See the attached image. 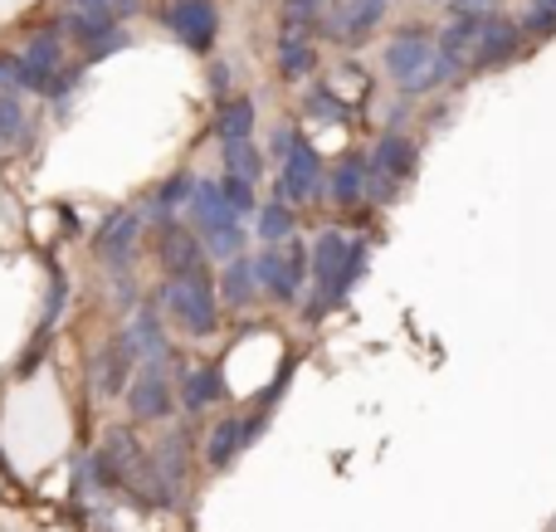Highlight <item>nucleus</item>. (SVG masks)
<instances>
[{
  "label": "nucleus",
  "mask_w": 556,
  "mask_h": 532,
  "mask_svg": "<svg viewBox=\"0 0 556 532\" xmlns=\"http://www.w3.org/2000/svg\"><path fill=\"white\" fill-rule=\"evenodd\" d=\"M386 10H391V0H346V5H337L332 15L323 20V29L332 39H342V45H362L386 20Z\"/></svg>",
  "instance_id": "obj_15"
},
{
  "label": "nucleus",
  "mask_w": 556,
  "mask_h": 532,
  "mask_svg": "<svg viewBox=\"0 0 556 532\" xmlns=\"http://www.w3.org/2000/svg\"><path fill=\"white\" fill-rule=\"evenodd\" d=\"M113 283H117V289H113V293H117V303H123V308L132 313V308H137V283H132V274L117 269V274H113Z\"/></svg>",
  "instance_id": "obj_39"
},
{
  "label": "nucleus",
  "mask_w": 556,
  "mask_h": 532,
  "mask_svg": "<svg viewBox=\"0 0 556 532\" xmlns=\"http://www.w3.org/2000/svg\"><path fill=\"white\" fill-rule=\"evenodd\" d=\"M78 84H84V64H64V68H54V74H49V84H45V93H39V98H49V103L64 107L68 98L78 93Z\"/></svg>",
  "instance_id": "obj_32"
},
{
  "label": "nucleus",
  "mask_w": 556,
  "mask_h": 532,
  "mask_svg": "<svg viewBox=\"0 0 556 532\" xmlns=\"http://www.w3.org/2000/svg\"><path fill=\"white\" fill-rule=\"evenodd\" d=\"M274 191H283L293 205H307L317 201V195H327V176H323V156H317V147L307 142L303 132H298L293 152L278 162V186Z\"/></svg>",
  "instance_id": "obj_7"
},
{
  "label": "nucleus",
  "mask_w": 556,
  "mask_h": 532,
  "mask_svg": "<svg viewBox=\"0 0 556 532\" xmlns=\"http://www.w3.org/2000/svg\"><path fill=\"white\" fill-rule=\"evenodd\" d=\"M132 377H137V352H132V342L117 332V338L93 357V381L108 401H117V396H127Z\"/></svg>",
  "instance_id": "obj_14"
},
{
  "label": "nucleus",
  "mask_w": 556,
  "mask_h": 532,
  "mask_svg": "<svg viewBox=\"0 0 556 532\" xmlns=\"http://www.w3.org/2000/svg\"><path fill=\"white\" fill-rule=\"evenodd\" d=\"M191 220H195V235H201V244H205V254L211 259H235V254H244V220L225 205V195H220V186L215 181H195V195H191Z\"/></svg>",
  "instance_id": "obj_5"
},
{
  "label": "nucleus",
  "mask_w": 556,
  "mask_h": 532,
  "mask_svg": "<svg viewBox=\"0 0 556 532\" xmlns=\"http://www.w3.org/2000/svg\"><path fill=\"white\" fill-rule=\"evenodd\" d=\"M327 195H332V205H342V211H352V205L366 201V152H352L332 166Z\"/></svg>",
  "instance_id": "obj_18"
},
{
  "label": "nucleus",
  "mask_w": 556,
  "mask_h": 532,
  "mask_svg": "<svg viewBox=\"0 0 556 532\" xmlns=\"http://www.w3.org/2000/svg\"><path fill=\"white\" fill-rule=\"evenodd\" d=\"M430 5H450V0H430Z\"/></svg>",
  "instance_id": "obj_42"
},
{
  "label": "nucleus",
  "mask_w": 556,
  "mask_h": 532,
  "mask_svg": "<svg viewBox=\"0 0 556 532\" xmlns=\"http://www.w3.org/2000/svg\"><path fill=\"white\" fill-rule=\"evenodd\" d=\"M254 279H260V293L278 308H293L303 299V289L313 283V254L307 244L298 240H283V244H264L260 259H254Z\"/></svg>",
  "instance_id": "obj_4"
},
{
  "label": "nucleus",
  "mask_w": 556,
  "mask_h": 532,
  "mask_svg": "<svg viewBox=\"0 0 556 532\" xmlns=\"http://www.w3.org/2000/svg\"><path fill=\"white\" fill-rule=\"evenodd\" d=\"M156 303H162L166 322H176L186 338H215V332H220V293H215L211 269L166 279Z\"/></svg>",
  "instance_id": "obj_3"
},
{
  "label": "nucleus",
  "mask_w": 556,
  "mask_h": 532,
  "mask_svg": "<svg viewBox=\"0 0 556 532\" xmlns=\"http://www.w3.org/2000/svg\"><path fill=\"white\" fill-rule=\"evenodd\" d=\"M93 479L98 489H113V494L132 498L142 508H176V489L162 479L156 455H147L137 430L113 426L103 435V449L93 455Z\"/></svg>",
  "instance_id": "obj_1"
},
{
  "label": "nucleus",
  "mask_w": 556,
  "mask_h": 532,
  "mask_svg": "<svg viewBox=\"0 0 556 532\" xmlns=\"http://www.w3.org/2000/svg\"><path fill=\"white\" fill-rule=\"evenodd\" d=\"M323 5L327 0H283V35H307V29H317Z\"/></svg>",
  "instance_id": "obj_31"
},
{
  "label": "nucleus",
  "mask_w": 556,
  "mask_h": 532,
  "mask_svg": "<svg viewBox=\"0 0 556 532\" xmlns=\"http://www.w3.org/2000/svg\"><path fill=\"white\" fill-rule=\"evenodd\" d=\"M244 449V420L240 416H225L220 426L211 430V440H205V465L211 469H230V459Z\"/></svg>",
  "instance_id": "obj_24"
},
{
  "label": "nucleus",
  "mask_w": 556,
  "mask_h": 532,
  "mask_svg": "<svg viewBox=\"0 0 556 532\" xmlns=\"http://www.w3.org/2000/svg\"><path fill=\"white\" fill-rule=\"evenodd\" d=\"M127 410H132V420H166L176 410V391L172 381L162 377V367H142L132 377V387H127Z\"/></svg>",
  "instance_id": "obj_13"
},
{
  "label": "nucleus",
  "mask_w": 556,
  "mask_h": 532,
  "mask_svg": "<svg viewBox=\"0 0 556 532\" xmlns=\"http://www.w3.org/2000/svg\"><path fill=\"white\" fill-rule=\"evenodd\" d=\"M123 338L132 342V352H137V362H142V367H162V362L172 357V347H166L162 303H142V308H132V322L123 328Z\"/></svg>",
  "instance_id": "obj_12"
},
{
  "label": "nucleus",
  "mask_w": 556,
  "mask_h": 532,
  "mask_svg": "<svg viewBox=\"0 0 556 532\" xmlns=\"http://www.w3.org/2000/svg\"><path fill=\"white\" fill-rule=\"evenodd\" d=\"M498 0H450V15H489Z\"/></svg>",
  "instance_id": "obj_40"
},
{
  "label": "nucleus",
  "mask_w": 556,
  "mask_h": 532,
  "mask_svg": "<svg viewBox=\"0 0 556 532\" xmlns=\"http://www.w3.org/2000/svg\"><path fill=\"white\" fill-rule=\"evenodd\" d=\"M15 74H20V49H15V54H5V49H0V88H15Z\"/></svg>",
  "instance_id": "obj_41"
},
{
  "label": "nucleus",
  "mask_w": 556,
  "mask_h": 532,
  "mask_svg": "<svg viewBox=\"0 0 556 532\" xmlns=\"http://www.w3.org/2000/svg\"><path fill=\"white\" fill-rule=\"evenodd\" d=\"M366 259H371V244L356 240L346 230H323L313 240V299L303 303V318L317 322L323 313H332L337 303L352 299L356 279L366 274Z\"/></svg>",
  "instance_id": "obj_2"
},
{
  "label": "nucleus",
  "mask_w": 556,
  "mask_h": 532,
  "mask_svg": "<svg viewBox=\"0 0 556 532\" xmlns=\"http://www.w3.org/2000/svg\"><path fill=\"white\" fill-rule=\"evenodd\" d=\"M205 244L195 230H186L181 220H156V264H162L166 279H176V274H201L205 269Z\"/></svg>",
  "instance_id": "obj_8"
},
{
  "label": "nucleus",
  "mask_w": 556,
  "mask_h": 532,
  "mask_svg": "<svg viewBox=\"0 0 556 532\" xmlns=\"http://www.w3.org/2000/svg\"><path fill=\"white\" fill-rule=\"evenodd\" d=\"M68 10H113L117 20L142 15V0H68Z\"/></svg>",
  "instance_id": "obj_36"
},
{
  "label": "nucleus",
  "mask_w": 556,
  "mask_h": 532,
  "mask_svg": "<svg viewBox=\"0 0 556 532\" xmlns=\"http://www.w3.org/2000/svg\"><path fill=\"white\" fill-rule=\"evenodd\" d=\"M220 162H225V172L250 176L254 186L264 181V152L254 147V137H244V142H220Z\"/></svg>",
  "instance_id": "obj_27"
},
{
  "label": "nucleus",
  "mask_w": 556,
  "mask_h": 532,
  "mask_svg": "<svg viewBox=\"0 0 556 532\" xmlns=\"http://www.w3.org/2000/svg\"><path fill=\"white\" fill-rule=\"evenodd\" d=\"M522 25L518 20H508V15H489L483 20V29H479V39H473V54H469V68H503V64H513V59L522 54Z\"/></svg>",
  "instance_id": "obj_9"
},
{
  "label": "nucleus",
  "mask_w": 556,
  "mask_h": 532,
  "mask_svg": "<svg viewBox=\"0 0 556 532\" xmlns=\"http://www.w3.org/2000/svg\"><path fill=\"white\" fill-rule=\"evenodd\" d=\"M307 113H313L317 123H346V117H352V107H346L332 88H313V93H307Z\"/></svg>",
  "instance_id": "obj_33"
},
{
  "label": "nucleus",
  "mask_w": 556,
  "mask_h": 532,
  "mask_svg": "<svg viewBox=\"0 0 556 532\" xmlns=\"http://www.w3.org/2000/svg\"><path fill=\"white\" fill-rule=\"evenodd\" d=\"M181 401L191 416H201L205 406H215V401H225V367L220 362H201V367H186L181 371Z\"/></svg>",
  "instance_id": "obj_17"
},
{
  "label": "nucleus",
  "mask_w": 556,
  "mask_h": 532,
  "mask_svg": "<svg viewBox=\"0 0 556 532\" xmlns=\"http://www.w3.org/2000/svg\"><path fill=\"white\" fill-rule=\"evenodd\" d=\"M137 240H142V215L137 211H113L93 235V254L108 264V269H127L137 259Z\"/></svg>",
  "instance_id": "obj_10"
},
{
  "label": "nucleus",
  "mask_w": 556,
  "mask_h": 532,
  "mask_svg": "<svg viewBox=\"0 0 556 532\" xmlns=\"http://www.w3.org/2000/svg\"><path fill=\"white\" fill-rule=\"evenodd\" d=\"M127 45H132V35H127V29L117 25L113 35H103V39H98L93 49H84V68H88V64H103V59H113L117 49H127Z\"/></svg>",
  "instance_id": "obj_35"
},
{
  "label": "nucleus",
  "mask_w": 556,
  "mask_h": 532,
  "mask_svg": "<svg viewBox=\"0 0 556 532\" xmlns=\"http://www.w3.org/2000/svg\"><path fill=\"white\" fill-rule=\"evenodd\" d=\"M293 142H298V127H274V137H269V156H274V162H283V156L293 152Z\"/></svg>",
  "instance_id": "obj_38"
},
{
  "label": "nucleus",
  "mask_w": 556,
  "mask_h": 532,
  "mask_svg": "<svg viewBox=\"0 0 556 532\" xmlns=\"http://www.w3.org/2000/svg\"><path fill=\"white\" fill-rule=\"evenodd\" d=\"M366 162H371L376 172L391 176V181L401 186V181H410V176L420 172V147H415L405 132H395V127H391V132H386L381 142H376L371 152H366Z\"/></svg>",
  "instance_id": "obj_16"
},
{
  "label": "nucleus",
  "mask_w": 556,
  "mask_h": 532,
  "mask_svg": "<svg viewBox=\"0 0 556 532\" xmlns=\"http://www.w3.org/2000/svg\"><path fill=\"white\" fill-rule=\"evenodd\" d=\"M195 181H201V176H191V172L166 176V181L152 191V201H147V215H156V220H172L176 211H186V205H191Z\"/></svg>",
  "instance_id": "obj_21"
},
{
  "label": "nucleus",
  "mask_w": 556,
  "mask_h": 532,
  "mask_svg": "<svg viewBox=\"0 0 556 532\" xmlns=\"http://www.w3.org/2000/svg\"><path fill=\"white\" fill-rule=\"evenodd\" d=\"M230 84H235L230 64H225V59H215V64H211V98H215V103H225V98H230Z\"/></svg>",
  "instance_id": "obj_37"
},
{
  "label": "nucleus",
  "mask_w": 556,
  "mask_h": 532,
  "mask_svg": "<svg viewBox=\"0 0 556 532\" xmlns=\"http://www.w3.org/2000/svg\"><path fill=\"white\" fill-rule=\"evenodd\" d=\"M430 59H434V39H430V29H425V25H405V29H395V39L386 45L381 64H386V74H391L395 84L405 88L425 64H430Z\"/></svg>",
  "instance_id": "obj_11"
},
{
  "label": "nucleus",
  "mask_w": 556,
  "mask_h": 532,
  "mask_svg": "<svg viewBox=\"0 0 556 532\" xmlns=\"http://www.w3.org/2000/svg\"><path fill=\"white\" fill-rule=\"evenodd\" d=\"M317 64V49L307 35H278V74L283 78H303Z\"/></svg>",
  "instance_id": "obj_25"
},
{
  "label": "nucleus",
  "mask_w": 556,
  "mask_h": 532,
  "mask_svg": "<svg viewBox=\"0 0 556 532\" xmlns=\"http://www.w3.org/2000/svg\"><path fill=\"white\" fill-rule=\"evenodd\" d=\"M518 25H522V35H538V39L556 35V0H532Z\"/></svg>",
  "instance_id": "obj_34"
},
{
  "label": "nucleus",
  "mask_w": 556,
  "mask_h": 532,
  "mask_svg": "<svg viewBox=\"0 0 556 532\" xmlns=\"http://www.w3.org/2000/svg\"><path fill=\"white\" fill-rule=\"evenodd\" d=\"M215 186H220L225 205H230V211L240 215V220L260 215V195H254V181H250V176H240V172H220V176H215Z\"/></svg>",
  "instance_id": "obj_26"
},
{
  "label": "nucleus",
  "mask_w": 556,
  "mask_h": 532,
  "mask_svg": "<svg viewBox=\"0 0 556 532\" xmlns=\"http://www.w3.org/2000/svg\"><path fill=\"white\" fill-rule=\"evenodd\" d=\"M454 74H464V68L454 64V59H444L440 49H434V59H430V64L420 68V74L410 78V84L401 88V93H405V98H425V93H434V88H444V84H450Z\"/></svg>",
  "instance_id": "obj_28"
},
{
  "label": "nucleus",
  "mask_w": 556,
  "mask_h": 532,
  "mask_svg": "<svg viewBox=\"0 0 556 532\" xmlns=\"http://www.w3.org/2000/svg\"><path fill=\"white\" fill-rule=\"evenodd\" d=\"M123 25V20L113 15V10H68V20H64V29H68V39H74L78 49H93L103 35H113V29Z\"/></svg>",
  "instance_id": "obj_22"
},
{
  "label": "nucleus",
  "mask_w": 556,
  "mask_h": 532,
  "mask_svg": "<svg viewBox=\"0 0 556 532\" xmlns=\"http://www.w3.org/2000/svg\"><path fill=\"white\" fill-rule=\"evenodd\" d=\"M254 117H260V107H254L250 93H230L220 103V113H215L211 132L220 137V142H244V137H254Z\"/></svg>",
  "instance_id": "obj_20"
},
{
  "label": "nucleus",
  "mask_w": 556,
  "mask_h": 532,
  "mask_svg": "<svg viewBox=\"0 0 556 532\" xmlns=\"http://www.w3.org/2000/svg\"><path fill=\"white\" fill-rule=\"evenodd\" d=\"M156 469H162V479L181 494V484H186V435L162 440V449H156Z\"/></svg>",
  "instance_id": "obj_30"
},
{
  "label": "nucleus",
  "mask_w": 556,
  "mask_h": 532,
  "mask_svg": "<svg viewBox=\"0 0 556 532\" xmlns=\"http://www.w3.org/2000/svg\"><path fill=\"white\" fill-rule=\"evenodd\" d=\"M293 235H298V211H293V201H288L283 191H274V201L260 205V240H264V244H283V240H293Z\"/></svg>",
  "instance_id": "obj_23"
},
{
  "label": "nucleus",
  "mask_w": 556,
  "mask_h": 532,
  "mask_svg": "<svg viewBox=\"0 0 556 532\" xmlns=\"http://www.w3.org/2000/svg\"><path fill=\"white\" fill-rule=\"evenodd\" d=\"M156 20H162L191 54H211L215 39H220V5H215V0H172V5L156 10Z\"/></svg>",
  "instance_id": "obj_6"
},
{
  "label": "nucleus",
  "mask_w": 556,
  "mask_h": 532,
  "mask_svg": "<svg viewBox=\"0 0 556 532\" xmlns=\"http://www.w3.org/2000/svg\"><path fill=\"white\" fill-rule=\"evenodd\" d=\"M215 293H220V303H230V308H250V303L260 299V279H254V259H244V254H235V259H225L220 279H215Z\"/></svg>",
  "instance_id": "obj_19"
},
{
  "label": "nucleus",
  "mask_w": 556,
  "mask_h": 532,
  "mask_svg": "<svg viewBox=\"0 0 556 532\" xmlns=\"http://www.w3.org/2000/svg\"><path fill=\"white\" fill-rule=\"evenodd\" d=\"M29 113L25 103H20V93H0V147H15V142H29Z\"/></svg>",
  "instance_id": "obj_29"
}]
</instances>
